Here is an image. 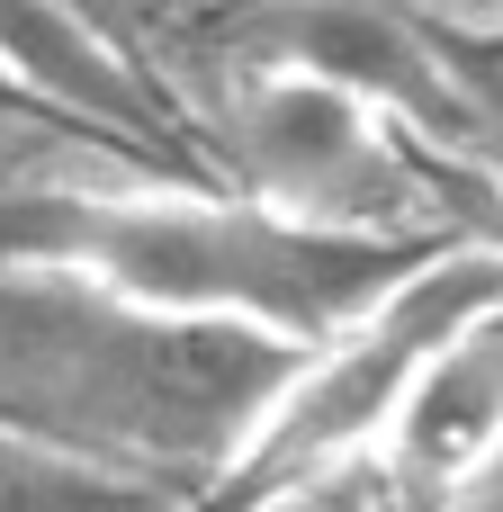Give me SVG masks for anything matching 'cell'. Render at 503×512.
Wrapping results in <instances>:
<instances>
[{"instance_id": "obj_1", "label": "cell", "mask_w": 503, "mask_h": 512, "mask_svg": "<svg viewBox=\"0 0 503 512\" xmlns=\"http://www.w3.org/2000/svg\"><path fill=\"white\" fill-rule=\"evenodd\" d=\"M432 252L450 243L324 234L243 189H0V270H54L135 315L243 324L288 351H324L333 333H351Z\"/></svg>"}, {"instance_id": "obj_2", "label": "cell", "mask_w": 503, "mask_h": 512, "mask_svg": "<svg viewBox=\"0 0 503 512\" xmlns=\"http://www.w3.org/2000/svg\"><path fill=\"white\" fill-rule=\"evenodd\" d=\"M306 351L135 315L54 270H0V423L198 504Z\"/></svg>"}, {"instance_id": "obj_3", "label": "cell", "mask_w": 503, "mask_h": 512, "mask_svg": "<svg viewBox=\"0 0 503 512\" xmlns=\"http://www.w3.org/2000/svg\"><path fill=\"white\" fill-rule=\"evenodd\" d=\"M503 306V261L486 243H450L432 252L414 279H396L351 333H333L324 351H306L288 369V387L270 396V414L252 423V441L234 450V468L198 495L189 512H252L279 504L315 477H342V468H369L387 423L405 414L414 378Z\"/></svg>"}, {"instance_id": "obj_4", "label": "cell", "mask_w": 503, "mask_h": 512, "mask_svg": "<svg viewBox=\"0 0 503 512\" xmlns=\"http://www.w3.org/2000/svg\"><path fill=\"white\" fill-rule=\"evenodd\" d=\"M216 153L243 198H261L297 225L378 234V243H459L432 216L423 144L315 72L234 63V81L216 99Z\"/></svg>"}, {"instance_id": "obj_5", "label": "cell", "mask_w": 503, "mask_h": 512, "mask_svg": "<svg viewBox=\"0 0 503 512\" xmlns=\"http://www.w3.org/2000/svg\"><path fill=\"white\" fill-rule=\"evenodd\" d=\"M369 468L396 512H459L503 486V306L414 378Z\"/></svg>"}, {"instance_id": "obj_6", "label": "cell", "mask_w": 503, "mask_h": 512, "mask_svg": "<svg viewBox=\"0 0 503 512\" xmlns=\"http://www.w3.org/2000/svg\"><path fill=\"white\" fill-rule=\"evenodd\" d=\"M0 81H18L27 99H45L54 117H72L81 135L126 144L135 162H162L171 171L180 126H171L162 90L72 0H0Z\"/></svg>"}, {"instance_id": "obj_7", "label": "cell", "mask_w": 503, "mask_h": 512, "mask_svg": "<svg viewBox=\"0 0 503 512\" xmlns=\"http://www.w3.org/2000/svg\"><path fill=\"white\" fill-rule=\"evenodd\" d=\"M0 512H189L171 486H144L126 468H99V459H72L36 432H9L0 423Z\"/></svg>"}, {"instance_id": "obj_8", "label": "cell", "mask_w": 503, "mask_h": 512, "mask_svg": "<svg viewBox=\"0 0 503 512\" xmlns=\"http://www.w3.org/2000/svg\"><path fill=\"white\" fill-rule=\"evenodd\" d=\"M441 63H450V99H459V144H477V153L503 162V54L441 45Z\"/></svg>"}, {"instance_id": "obj_9", "label": "cell", "mask_w": 503, "mask_h": 512, "mask_svg": "<svg viewBox=\"0 0 503 512\" xmlns=\"http://www.w3.org/2000/svg\"><path fill=\"white\" fill-rule=\"evenodd\" d=\"M252 512H396V504H387L378 468H342V477H315V486H297L279 504H252Z\"/></svg>"}, {"instance_id": "obj_10", "label": "cell", "mask_w": 503, "mask_h": 512, "mask_svg": "<svg viewBox=\"0 0 503 512\" xmlns=\"http://www.w3.org/2000/svg\"><path fill=\"white\" fill-rule=\"evenodd\" d=\"M459 512H503V486H486V495H477V504H459Z\"/></svg>"}]
</instances>
